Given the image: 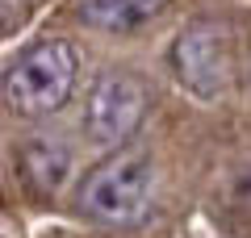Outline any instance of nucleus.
Returning a JSON list of instances; mask_svg holds the SVG:
<instances>
[{
	"instance_id": "f257e3e1",
	"label": "nucleus",
	"mask_w": 251,
	"mask_h": 238,
	"mask_svg": "<svg viewBox=\"0 0 251 238\" xmlns=\"http://www.w3.org/2000/svg\"><path fill=\"white\" fill-rule=\"evenodd\" d=\"M75 75H80V59H75L72 42L46 38V42L25 46L9 63L4 79H0V92H4V105L17 117H50L72 100Z\"/></svg>"
},
{
	"instance_id": "f03ea898",
	"label": "nucleus",
	"mask_w": 251,
	"mask_h": 238,
	"mask_svg": "<svg viewBox=\"0 0 251 238\" xmlns=\"http://www.w3.org/2000/svg\"><path fill=\"white\" fill-rule=\"evenodd\" d=\"M155 205V163L143 150H117L80 188V209L100 226H143Z\"/></svg>"
},
{
	"instance_id": "7ed1b4c3",
	"label": "nucleus",
	"mask_w": 251,
	"mask_h": 238,
	"mask_svg": "<svg viewBox=\"0 0 251 238\" xmlns=\"http://www.w3.org/2000/svg\"><path fill=\"white\" fill-rule=\"evenodd\" d=\"M172 67H176V79L197 100H218L230 88V71H234L226 25L214 17L188 21L184 34L172 42Z\"/></svg>"
},
{
	"instance_id": "20e7f679",
	"label": "nucleus",
	"mask_w": 251,
	"mask_h": 238,
	"mask_svg": "<svg viewBox=\"0 0 251 238\" xmlns=\"http://www.w3.org/2000/svg\"><path fill=\"white\" fill-rule=\"evenodd\" d=\"M147 100H151V92H147V84L134 71L113 67L105 75H97V84L88 92V109H84L88 138L97 146H122L138 130V121L147 113Z\"/></svg>"
},
{
	"instance_id": "39448f33",
	"label": "nucleus",
	"mask_w": 251,
	"mask_h": 238,
	"mask_svg": "<svg viewBox=\"0 0 251 238\" xmlns=\"http://www.w3.org/2000/svg\"><path fill=\"white\" fill-rule=\"evenodd\" d=\"M17 171L34 196H54L72 176V150L59 138H29L17 150Z\"/></svg>"
},
{
	"instance_id": "423d86ee",
	"label": "nucleus",
	"mask_w": 251,
	"mask_h": 238,
	"mask_svg": "<svg viewBox=\"0 0 251 238\" xmlns=\"http://www.w3.org/2000/svg\"><path fill=\"white\" fill-rule=\"evenodd\" d=\"M84 25L105 29V34H130L143 29L147 21H155L163 13V0H80L75 4Z\"/></svg>"
}]
</instances>
